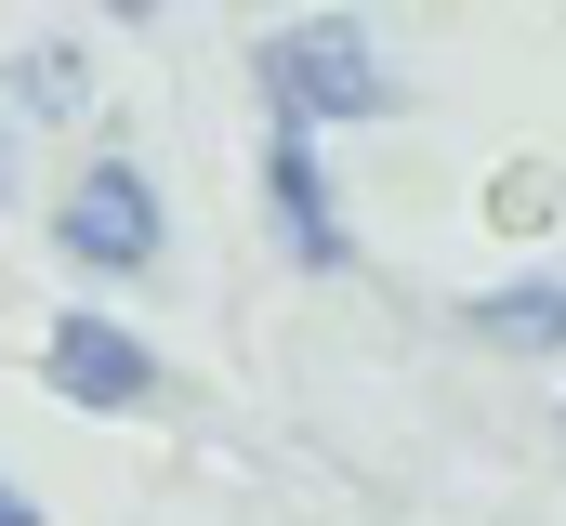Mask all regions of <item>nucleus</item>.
<instances>
[{"mask_svg": "<svg viewBox=\"0 0 566 526\" xmlns=\"http://www.w3.org/2000/svg\"><path fill=\"white\" fill-rule=\"evenodd\" d=\"M53 238H66V263H93V276H145L171 224H158V185H145L133 158H106V171H80V185H66Z\"/></svg>", "mask_w": 566, "mask_h": 526, "instance_id": "nucleus-2", "label": "nucleus"}, {"mask_svg": "<svg viewBox=\"0 0 566 526\" xmlns=\"http://www.w3.org/2000/svg\"><path fill=\"white\" fill-rule=\"evenodd\" d=\"M106 13H133V27H145V13H158V0H106Z\"/></svg>", "mask_w": 566, "mask_h": 526, "instance_id": "nucleus-8", "label": "nucleus"}, {"mask_svg": "<svg viewBox=\"0 0 566 526\" xmlns=\"http://www.w3.org/2000/svg\"><path fill=\"white\" fill-rule=\"evenodd\" d=\"M251 66H264V119H290V132L396 119V66L369 53V27H356V13H303V27H277Z\"/></svg>", "mask_w": 566, "mask_h": 526, "instance_id": "nucleus-1", "label": "nucleus"}, {"mask_svg": "<svg viewBox=\"0 0 566 526\" xmlns=\"http://www.w3.org/2000/svg\"><path fill=\"white\" fill-rule=\"evenodd\" d=\"M0 526H40V514H27V487H13V474H0Z\"/></svg>", "mask_w": 566, "mask_h": 526, "instance_id": "nucleus-7", "label": "nucleus"}, {"mask_svg": "<svg viewBox=\"0 0 566 526\" xmlns=\"http://www.w3.org/2000/svg\"><path fill=\"white\" fill-rule=\"evenodd\" d=\"M264 211H277V238H290V263L303 276H343L356 263V238H343V211H329V171H316V145L303 132H264Z\"/></svg>", "mask_w": 566, "mask_h": 526, "instance_id": "nucleus-3", "label": "nucleus"}, {"mask_svg": "<svg viewBox=\"0 0 566 526\" xmlns=\"http://www.w3.org/2000/svg\"><path fill=\"white\" fill-rule=\"evenodd\" d=\"M53 382L80 394V408H145L158 394V356H145L133 329H106V316H53Z\"/></svg>", "mask_w": 566, "mask_h": 526, "instance_id": "nucleus-4", "label": "nucleus"}, {"mask_svg": "<svg viewBox=\"0 0 566 526\" xmlns=\"http://www.w3.org/2000/svg\"><path fill=\"white\" fill-rule=\"evenodd\" d=\"M474 329H488V343H514V356L566 343V276H541V290H488V303H474Z\"/></svg>", "mask_w": 566, "mask_h": 526, "instance_id": "nucleus-5", "label": "nucleus"}, {"mask_svg": "<svg viewBox=\"0 0 566 526\" xmlns=\"http://www.w3.org/2000/svg\"><path fill=\"white\" fill-rule=\"evenodd\" d=\"M27 106H80V53H27Z\"/></svg>", "mask_w": 566, "mask_h": 526, "instance_id": "nucleus-6", "label": "nucleus"}]
</instances>
